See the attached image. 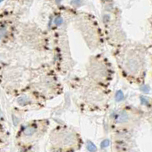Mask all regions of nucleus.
Returning a JSON list of instances; mask_svg holds the SVG:
<instances>
[{
    "label": "nucleus",
    "instance_id": "9b49d317",
    "mask_svg": "<svg viewBox=\"0 0 152 152\" xmlns=\"http://www.w3.org/2000/svg\"><path fill=\"white\" fill-rule=\"evenodd\" d=\"M13 120H14V123H15V125L16 126V125H17L18 122V119H16V117H15V116H13Z\"/></svg>",
    "mask_w": 152,
    "mask_h": 152
},
{
    "label": "nucleus",
    "instance_id": "423d86ee",
    "mask_svg": "<svg viewBox=\"0 0 152 152\" xmlns=\"http://www.w3.org/2000/svg\"><path fill=\"white\" fill-rule=\"evenodd\" d=\"M123 98H124V95H123V94L121 91H118L116 94V101H121L123 100Z\"/></svg>",
    "mask_w": 152,
    "mask_h": 152
},
{
    "label": "nucleus",
    "instance_id": "f8f14e48",
    "mask_svg": "<svg viewBox=\"0 0 152 152\" xmlns=\"http://www.w3.org/2000/svg\"><path fill=\"white\" fill-rule=\"evenodd\" d=\"M56 2L57 3H60V2H62V0H56Z\"/></svg>",
    "mask_w": 152,
    "mask_h": 152
},
{
    "label": "nucleus",
    "instance_id": "f03ea898",
    "mask_svg": "<svg viewBox=\"0 0 152 152\" xmlns=\"http://www.w3.org/2000/svg\"><path fill=\"white\" fill-rule=\"evenodd\" d=\"M36 128L34 126H29L26 128L24 131V135H26V136H31V135H34L36 132Z\"/></svg>",
    "mask_w": 152,
    "mask_h": 152
},
{
    "label": "nucleus",
    "instance_id": "6e6552de",
    "mask_svg": "<svg viewBox=\"0 0 152 152\" xmlns=\"http://www.w3.org/2000/svg\"><path fill=\"white\" fill-rule=\"evenodd\" d=\"M109 144H110L109 140H104V142L101 143V146H102V147H107V146H109Z\"/></svg>",
    "mask_w": 152,
    "mask_h": 152
},
{
    "label": "nucleus",
    "instance_id": "20e7f679",
    "mask_svg": "<svg viewBox=\"0 0 152 152\" xmlns=\"http://www.w3.org/2000/svg\"><path fill=\"white\" fill-rule=\"evenodd\" d=\"M18 104H21V105H24V104H28V103L30 102V99L27 97L23 96V97H21L18 98Z\"/></svg>",
    "mask_w": 152,
    "mask_h": 152
},
{
    "label": "nucleus",
    "instance_id": "1a4fd4ad",
    "mask_svg": "<svg viewBox=\"0 0 152 152\" xmlns=\"http://www.w3.org/2000/svg\"><path fill=\"white\" fill-rule=\"evenodd\" d=\"M72 4L74 5H76V6H79L81 4V0H72Z\"/></svg>",
    "mask_w": 152,
    "mask_h": 152
},
{
    "label": "nucleus",
    "instance_id": "9d476101",
    "mask_svg": "<svg viewBox=\"0 0 152 152\" xmlns=\"http://www.w3.org/2000/svg\"><path fill=\"white\" fill-rule=\"evenodd\" d=\"M141 100H142V103H143V104H148V101H147V100L145 99V97H142L141 98Z\"/></svg>",
    "mask_w": 152,
    "mask_h": 152
},
{
    "label": "nucleus",
    "instance_id": "2eb2a0df",
    "mask_svg": "<svg viewBox=\"0 0 152 152\" xmlns=\"http://www.w3.org/2000/svg\"><path fill=\"white\" fill-rule=\"evenodd\" d=\"M0 38H1V36H0Z\"/></svg>",
    "mask_w": 152,
    "mask_h": 152
},
{
    "label": "nucleus",
    "instance_id": "4468645a",
    "mask_svg": "<svg viewBox=\"0 0 152 152\" xmlns=\"http://www.w3.org/2000/svg\"><path fill=\"white\" fill-rule=\"evenodd\" d=\"M2 1H3V0H0V3H1V2H2Z\"/></svg>",
    "mask_w": 152,
    "mask_h": 152
},
{
    "label": "nucleus",
    "instance_id": "0eeeda50",
    "mask_svg": "<svg viewBox=\"0 0 152 152\" xmlns=\"http://www.w3.org/2000/svg\"><path fill=\"white\" fill-rule=\"evenodd\" d=\"M54 22H55V24H56V25H60V24H63V18H62L61 17H57V18H55Z\"/></svg>",
    "mask_w": 152,
    "mask_h": 152
},
{
    "label": "nucleus",
    "instance_id": "ddd939ff",
    "mask_svg": "<svg viewBox=\"0 0 152 152\" xmlns=\"http://www.w3.org/2000/svg\"><path fill=\"white\" fill-rule=\"evenodd\" d=\"M2 113H0V120H1V119H2Z\"/></svg>",
    "mask_w": 152,
    "mask_h": 152
},
{
    "label": "nucleus",
    "instance_id": "39448f33",
    "mask_svg": "<svg viewBox=\"0 0 152 152\" xmlns=\"http://www.w3.org/2000/svg\"><path fill=\"white\" fill-rule=\"evenodd\" d=\"M87 148H88V150L90 151H97V147H96V146L94 145L91 142H90V141L88 142V144H87Z\"/></svg>",
    "mask_w": 152,
    "mask_h": 152
},
{
    "label": "nucleus",
    "instance_id": "7ed1b4c3",
    "mask_svg": "<svg viewBox=\"0 0 152 152\" xmlns=\"http://www.w3.org/2000/svg\"><path fill=\"white\" fill-rule=\"evenodd\" d=\"M129 68L130 69V71H132V72L137 71L138 68V63L134 59L130 60L129 63Z\"/></svg>",
    "mask_w": 152,
    "mask_h": 152
},
{
    "label": "nucleus",
    "instance_id": "f257e3e1",
    "mask_svg": "<svg viewBox=\"0 0 152 152\" xmlns=\"http://www.w3.org/2000/svg\"><path fill=\"white\" fill-rule=\"evenodd\" d=\"M129 120V114L125 111L121 112L116 117V122L124 123Z\"/></svg>",
    "mask_w": 152,
    "mask_h": 152
}]
</instances>
